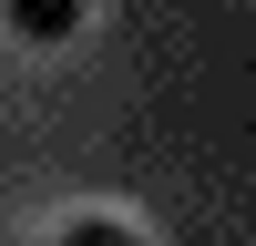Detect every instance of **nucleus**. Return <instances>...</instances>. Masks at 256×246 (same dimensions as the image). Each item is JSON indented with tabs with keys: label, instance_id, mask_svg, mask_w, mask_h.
<instances>
[{
	"label": "nucleus",
	"instance_id": "2",
	"mask_svg": "<svg viewBox=\"0 0 256 246\" xmlns=\"http://www.w3.org/2000/svg\"><path fill=\"white\" fill-rule=\"evenodd\" d=\"M62 246H144V236H134L123 216H72V226H62Z\"/></svg>",
	"mask_w": 256,
	"mask_h": 246
},
{
	"label": "nucleus",
	"instance_id": "1",
	"mask_svg": "<svg viewBox=\"0 0 256 246\" xmlns=\"http://www.w3.org/2000/svg\"><path fill=\"white\" fill-rule=\"evenodd\" d=\"M10 31L20 41H72L82 31V0H10Z\"/></svg>",
	"mask_w": 256,
	"mask_h": 246
}]
</instances>
